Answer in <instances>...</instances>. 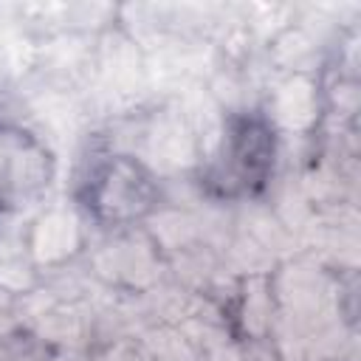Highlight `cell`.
Wrapping results in <instances>:
<instances>
[{"mask_svg": "<svg viewBox=\"0 0 361 361\" xmlns=\"http://www.w3.org/2000/svg\"><path fill=\"white\" fill-rule=\"evenodd\" d=\"M85 186L87 209H93L104 220H130L152 206L149 178L135 161L124 155L107 158L102 166H96Z\"/></svg>", "mask_w": 361, "mask_h": 361, "instance_id": "1", "label": "cell"}, {"mask_svg": "<svg viewBox=\"0 0 361 361\" xmlns=\"http://www.w3.org/2000/svg\"><path fill=\"white\" fill-rule=\"evenodd\" d=\"M274 164V133L259 118L234 121L226 144V155L220 161V183L226 192H254L265 183L268 169Z\"/></svg>", "mask_w": 361, "mask_h": 361, "instance_id": "2", "label": "cell"}]
</instances>
